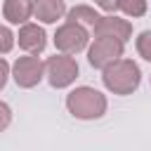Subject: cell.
I'll list each match as a JSON object with an SVG mask.
<instances>
[{"instance_id":"obj_1","label":"cell","mask_w":151,"mask_h":151,"mask_svg":"<svg viewBox=\"0 0 151 151\" xmlns=\"http://www.w3.org/2000/svg\"><path fill=\"white\" fill-rule=\"evenodd\" d=\"M101 78H104L106 90H111L113 94H132L139 87L142 73L132 59H116L113 64H109L104 68Z\"/></svg>"},{"instance_id":"obj_2","label":"cell","mask_w":151,"mask_h":151,"mask_svg":"<svg viewBox=\"0 0 151 151\" xmlns=\"http://www.w3.org/2000/svg\"><path fill=\"white\" fill-rule=\"evenodd\" d=\"M66 109L76 116V118H83V120H94V118H101L104 111H106V97L94 90V87H76L68 97H66Z\"/></svg>"},{"instance_id":"obj_3","label":"cell","mask_w":151,"mask_h":151,"mask_svg":"<svg viewBox=\"0 0 151 151\" xmlns=\"http://www.w3.org/2000/svg\"><path fill=\"white\" fill-rule=\"evenodd\" d=\"M45 73H47L50 85L61 90V87H68L78 78V64L68 54H54L45 61Z\"/></svg>"},{"instance_id":"obj_4","label":"cell","mask_w":151,"mask_h":151,"mask_svg":"<svg viewBox=\"0 0 151 151\" xmlns=\"http://www.w3.org/2000/svg\"><path fill=\"white\" fill-rule=\"evenodd\" d=\"M54 45L64 52V54H78L80 50L87 47V31L76 24V21H66L64 26L57 28L54 33Z\"/></svg>"},{"instance_id":"obj_5","label":"cell","mask_w":151,"mask_h":151,"mask_svg":"<svg viewBox=\"0 0 151 151\" xmlns=\"http://www.w3.org/2000/svg\"><path fill=\"white\" fill-rule=\"evenodd\" d=\"M123 57V42L116 38H94V45L87 52V61L94 68H106Z\"/></svg>"},{"instance_id":"obj_6","label":"cell","mask_w":151,"mask_h":151,"mask_svg":"<svg viewBox=\"0 0 151 151\" xmlns=\"http://www.w3.org/2000/svg\"><path fill=\"white\" fill-rule=\"evenodd\" d=\"M12 73H14V83L19 87H35L40 80H42V73H45V64L28 54V57H19L12 66Z\"/></svg>"},{"instance_id":"obj_7","label":"cell","mask_w":151,"mask_h":151,"mask_svg":"<svg viewBox=\"0 0 151 151\" xmlns=\"http://www.w3.org/2000/svg\"><path fill=\"white\" fill-rule=\"evenodd\" d=\"M92 28H94V38H116L120 42H125L132 35L130 21L118 19V17H99Z\"/></svg>"},{"instance_id":"obj_8","label":"cell","mask_w":151,"mask_h":151,"mask_svg":"<svg viewBox=\"0 0 151 151\" xmlns=\"http://www.w3.org/2000/svg\"><path fill=\"white\" fill-rule=\"evenodd\" d=\"M45 45H47V35L38 24H24L19 28V47L21 50L38 54V52L45 50Z\"/></svg>"},{"instance_id":"obj_9","label":"cell","mask_w":151,"mask_h":151,"mask_svg":"<svg viewBox=\"0 0 151 151\" xmlns=\"http://www.w3.org/2000/svg\"><path fill=\"white\" fill-rule=\"evenodd\" d=\"M64 12H66L64 0H33V14L45 24H54L57 19L64 17Z\"/></svg>"},{"instance_id":"obj_10","label":"cell","mask_w":151,"mask_h":151,"mask_svg":"<svg viewBox=\"0 0 151 151\" xmlns=\"http://www.w3.org/2000/svg\"><path fill=\"white\" fill-rule=\"evenodd\" d=\"M2 12L9 24H26L33 14V2L31 0H5Z\"/></svg>"},{"instance_id":"obj_11","label":"cell","mask_w":151,"mask_h":151,"mask_svg":"<svg viewBox=\"0 0 151 151\" xmlns=\"http://www.w3.org/2000/svg\"><path fill=\"white\" fill-rule=\"evenodd\" d=\"M97 19H99V14H97L92 7H87V5H78V7L68 9V21H76V24H90V26H94V24H97Z\"/></svg>"},{"instance_id":"obj_12","label":"cell","mask_w":151,"mask_h":151,"mask_svg":"<svg viewBox=\"0 0 151 151\" xmlns=\"http://www.w3.org/2000/svg\"><path fill=\"white\" fill-rule=\"evenodd\" d=\"M118 7L127 17H142L146 12V0H118Z\"/></svg>"},{"instance_id":"obj_13","label":"cell","mask_w":151,"mask_h":151,"mask_svg":"<svg viewBox=\"0 0 151 151\" xmlns=\"http://www.w3.org/2000/svg\"><path fill=\"white\" fill-rule=\"evenodd\" d=\"M137 52L146 61H151V31H142L139 33V38H137Z\"/></svg>"},{"instance_id":"obj_14","label":"cell","mask_w":151,"mask_h":151,"mask_svg":"<svg viewBox=\"0 0 151 151\" xmlns=\"http://www.w3.org/2000/svg\"><path fill=\"white\" fill-rule=\"evenodd\" d=\"M14 45V33L7 26H0V54H7Z\"/></svg>"},{"instance_id":"obj_15","label":"cell","mask_w":151,"mask_h":151,"mask_svg":"<svg viewBox=\"0 0 151 151\" xmlns=\"http://www.w3.org/2000/svg\"><path fill=\"white\" fill-rule=\"evenodd\" d=\"M9 120H12V111H9V106L5 101H0V132L9 125Z\"/></svg>"},{"instance_id":"obj_16","label":"cell","mask_w":151,"mask_h":151,"mask_svg":"<svg viewBox=\"0 0 151 151\" xmlns=\"http://www.w3.org/2000/svg\"><path fill=\"white\" fill-rule=\"evenodd\" d=\"M7 76H9V66H7V61L0 57V90L5 87V83H7Z\"/></svg>"},{"instance_id":"obj_17","label":"cell","mask_w":151,"mask_h":151,"mask_svg":"<svg viewBox=\"0 0 151 151\" xmlns=\"http://www.w3.org/2000/svg\"><path fill=\"white\" fill-rule=\"evenodd\" d=\"M101 9H106V12H116L118 9V0H94Z\"/></svg>"}]
</instances>
